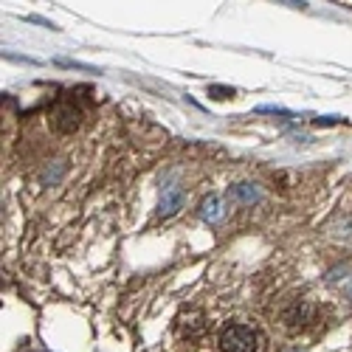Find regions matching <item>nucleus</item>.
<instances>
[{"mask_svg": "<svg viewBox=\"0 0 352 352\" xmlns=\"http://www.w3.org/2000/svg\"><path fill=\"white\" fill-rule=\"evenodd\" d=\"M344 119H338V116H327V119H316V124H341Z\"/></svg>", "mask_w": 352, "mask_h": 352, "instance_id": "6e6552de", "label": "nucleus"}, {"mask_svg": "<svg viewBox=\"0 0 352 352\" xmlns=\"http://www.w3.org/2000/svg\"><path fill=\"white\" fill-rule=\"evenodd\" d=\"M79 119H82V113L74 107V104H60L54 110V127L56 130H63V133H71L79 127Z\"/></svg>", "mask_w": 352, "mask_h": 352, "instance_id": "7ed1b4c3", "label": "nucleus"}, {"mask_svg": "<svg viewBox=\"0 0 352 352\" xmlns=\"http://www.w3.org/2000/svg\"><path fill=\"white\" fill-rule=\"evenodd\" d=\"M228 195H231V200H237V203H254V200H259V189L254 184H237V186L228 189Z\"/></svg>", "mask_w": 352, "mask_h": 352, "instance_id": "423d86ee", "label": "nucleus"}, {"mask_svg": "<svg viewBox=\"0 0 352 352\" xmlns=\"http://www.w3.org/2000/svg\"><path fill=\"white\" fill-rule=\"evenodd\" d=\"M220 349L223 352H262L259 333L245 324H228L220 333Z\"/></svg>", "mask_w": 352, "mask_h": 352, "instance_id": "f257e3e1", "label": "nucleus"}, {"mask_svg": "<svg viewBox=\"0 0 352 352\" xmlns=\"http://www.w3.org/2000/svg\"><path fill=\"white\" fill-rule=\"evenodd\" d=\"M209 94H212L214 99H228V96H234V87H223V85H212V87H209Z\"/></svg>", "mask_w": 352, "mask_h": 352, "instance_id": "0eeeda50", "label": "nucleus"}, {"mask_svg": "<svg viewBox=\"0 0 352 352\" xmlns=\"http://www.w3.org/2000/svg\"><path fill=\"white\" fill-rule=\"evenodd\" d=\"M285 352H305V349H299V346H290V349H285Z\"/></svg>", "mask_w": 352, "mask_h": 352, "instance_id": "1a4fd4ad", "label": "nucleus"}, {"mask_svg": "<svg viewBox=\"0 0 352 352\" xmlns=\"http://www.w3.org/2000/svg\"><path fill=\"white\" fill-rule=\"evenodd\" d=\"M203 313H197V310H192V313H184L181 316V333L184 336H200L203 333Z\"/></svg>", "mask_w": 352, "mask_h": 352, "instance_id": "39448f33", "label": "nucleus"}, {"mask_svg": "<svg viewBox=\"0 0 352 352\" xmlns=\"http://www.w3.org/2000/svg\"><path fill=\"white\" fill-rule=\"evenodd\" d=\"M223 214H226V209H223V200H220L217 195L203 197V203H200V217H203V220L217 223V220H223Z\"/></svg>", "mask_w": 352, "mask_h": 352, "instance_id": "20e7f679", "label": "nucleus"}, {"mask_svg": "<svg viewBox=\"0 0 352 352\" xmlns=\"http://www.w3.org/2000/svg\"><path fill=\"white\" fill-rule=\"evenodd\" d=\"M184 189L181 186H169V189H164V195H161V203H158V214L161 217H172V214H178L181 209H184Z\"/></svg>", "mask_w": 352, "mask_h": 352, "instance_id": "f03ea898", "label": "nucleus"}]
</instances>
